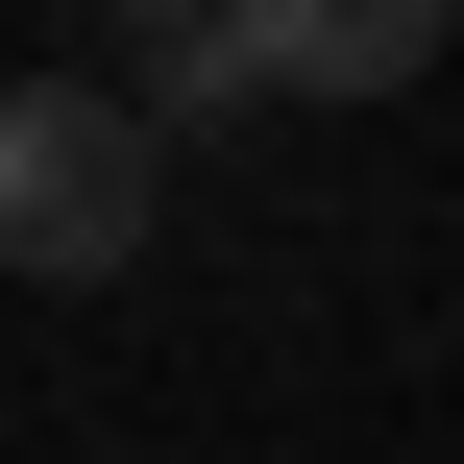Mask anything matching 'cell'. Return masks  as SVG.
<instances>
[{
	"label": "cell",
	"instance_id": "6da1fadb",
	"mask_svg": "<svg viewBox=\"0 0 464 464\" xmlns=\"http://www.w3.org/2000/svg\"><path fill=\"white\" fill-rule=\"evenodd\" d=\"M147 220H171V147L98 73H0V269L24 294H98V269H147Z\"/></svg>",
	"mask_w": 464,
	"mask_h": 464
},
{
	"label": "cell",
	"instance_id": "3957f363",
	"mask_svg": "<svg viewBox=\"0 0 464 464\" xmlns=\"http://www.w3.org/2000/svg\"><path fill=\"white\" fill-rule=\"evenodd\" d=\"M98 24V98L171 147V122H245V73H220V0H73Z\"/></svg>",
	"mask_w": 464,
	"mask_h": 464
},
{
	"label": "cell",
	"instance_id": "7a4b0ae2",
	"mask_svg": "<svg viewBox=\"0 0 464 464\" xmlns=\"http://www.w3.org/2000/svg\"><path fill=\"white\" fill-rule=\"evenodd\" d=\"M464 0H220V73L245 98H416Z\"/></svg>",
	"mask_w": 464,
	"mask_h": 464
}]
</instances>
